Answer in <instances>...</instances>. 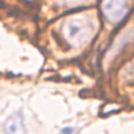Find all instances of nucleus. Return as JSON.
Returning a JSON list of instances; mask_svg holds the SVG:
<instances>
[{
  "instance_id": "f257e3e1",
  "label": "nucleus",
  "mask_w": 134,
  "mask_h": 134,
  "mask_svg": "<svg viewBox=\"0 0 134 134\" xmlns=\"http://www.w3.org/2000/svg\"><path fill=\"white\" fill-rule=\"evenodd\" d=\"M94 32L93 22L85 16H77L68 20L64 27L67 42L74 48L84 45Z\"/></svg>"
},
{
  "instance_id": "f03ea898",
  "label": "nucleus",
  "mask_w": 134,
  "mask_h": 134,
  "mask_svg": "<svg viewBox=\"0 0 134 134\" xmlns=\"http://www.w3.org/2000/svg\"><path fill=\"white\" fill-rule=\"evenodd\" d=\"M128 12V4L120 0L102 3V14L111 23H118Z\"/></svg>"
},
{
  "instance_id": "7ed1b4c3",
  "label": "nucleus",
  "mask_w": 134,
  "mask_h": 134,
  "mask_svg": "<svg viewBox=\"0 0 134 134\" xmlns=\"http://www.w3.org/2000/svg\"><path fill=\"white\" fill-rule=\"evenodd\" d=\"M4 128L7 134H26V127L22 113L17 112L9 117L4 124Z\"/></svg>"
},
{
  "instance_id": "20e7f679",
  "label": "nucleus",
  "mask_w": 134,
  "mask_h": 134,
  "mask_svg": "<svg viewBox=\"0 0 134 134\" xmlns=\"http://www.w3.org/2000/svg\"><path fill=\"white\" fill-rule=\"evenodd\" d=\"M72 132H73V129H72V128H65V129H62V131H61L60 134H71Z\"/></svg>"
}]
</instances>
